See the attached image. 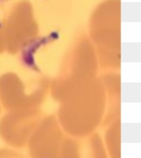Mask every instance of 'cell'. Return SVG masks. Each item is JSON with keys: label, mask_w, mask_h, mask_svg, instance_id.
Returning a JSON list of instances; mask_svg holds the SVG:
<instances>
[{"label": "cell", "mask_w": 141, "mask_h": 158, "mask_svg": "<svg viewBox=\"0 0 141 158\" xmlns=\"http://www.w3.org/2000/svg\"><path fill=\"white\" fill-rule=\"evenodd\" d=\"M60 158H108L100 134L85 137L64 136Z\"/></svg>", "instance_id": "5b68a950"}, {"label": "cell", "mask_w": 141, "mask_h": 158, "mask_svg": "<svg viewBox=\"0 0 141 158\" xmlns=\"http://www.w3.org/2000/svg\"><path fill=\"white\" fill-rule=\"evenodd\" d=\"M106 109L105 89L101 79L82 85L60 102L58 121L68 136L85 137L102 124Z\"/></svg>", "instance_id": "6da1fadb"}, {"label": "cell", "mask_w": 141, "mask_h": 158, "mask_svg": "<svg viewBox=\"0 0 141 158\" xmlns=\"http://www.w3.org/2000/svg\"><path fill=\"white\" fill-rule=\"evenodd\" d=\"M0 158H26L20 153L10 149H0Z\"/></svg>", "instance_id": "ba28073f"}, {"label": "cell", "mask_w": 141, "mask_h": 158, "mask_svg": "<svg viewBox=\"0 0 141 158\" xmlns=\"http://www.w3.org/2000/svg\"><path fill=\"white\" fill-rule=\"evenodd\" d=\"M105 89L106 109L102 125L108 126L120 118V79L119 76L111 75L101 79Z\"/></svg>", "instance_id": "8992f818"}, {"label": "cell", "mask_w": 141, "mask_h": 158, "mask_svg": "<svg viewBox=\"0 0 141 158\" xmlns=\"http://www.w3.org/2000/svg\"><path fill=\"white\" fill-rule=\"evenodd\" d=\"M44 117L40 108L8 111L0 120V137L12 147H24Z\"/></svg>", "instance_id": "7a4b0ae2"}, {"label": "cell", "mask_w": 141, "mask_h": 158, "mask_svg": "<svg viewBox=\"0 0 141 158\" xmlns=\"http://www.w3.org/2000/svg\"><path fill=\"white\" fill-rule=\"evenodd\" d=\"M106 131L105 141L107 146L109 155L111 158H121V147H120V137H121V121L120 118L113 121L108 125Z\"/></svg>", "instance_id": "52a82bcc"}, {"label": "cell", "mask_w": 141, "mask_h": 158, "mask_svg": "<svg viewBox=\"0 0 141 158\" xmlns=\"http://www.w3.org/2000/svg\"><path fill=\"white\" fill-rule=\"evenodd\" d=\"M48 86H37L27 91L23 82L14 74H5L0 78V102L7 111L39 108L43 104Z\"/></svg>", "instance_id": "3957f363"}, {"label": "cell", "mask_w": 141, "mask_h": 158, "mask_svg": "<svg viewBox=\"0 0 141 158\" xmlns=\"http://www.w3.org/2000/svg\"><path fill=\"white\" fill-rule=\"evenodd\" d=\"M64 135L55 115L45 116L27 142L30 158H60Z\"/></svg>", "instance_id": "277c9868"}]
</instances>
